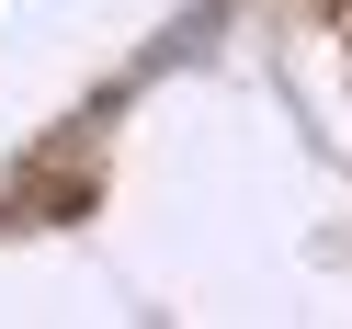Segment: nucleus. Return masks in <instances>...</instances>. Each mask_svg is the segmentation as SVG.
I'll list each match as a JSON object with an SVG mask.
<instances>
[]
</instances>
